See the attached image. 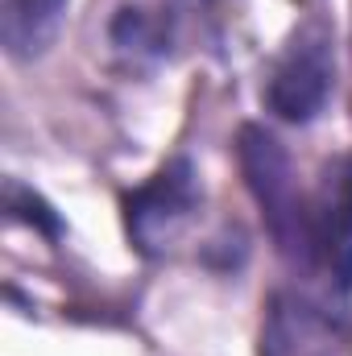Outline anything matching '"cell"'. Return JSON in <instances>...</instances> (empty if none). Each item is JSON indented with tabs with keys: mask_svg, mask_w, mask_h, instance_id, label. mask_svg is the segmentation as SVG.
<instances>
[{
	"mask_svg": "<svg viewBox=\"0 0 352 356\" xmlns=\"http://www.w3.org/2000/svg\"><path fill=\"white\" fill-rule=\"evenodd\" d=\"M237 162L249 195L257 199L265 228L278 245V253L290 266H315L311 253V199H303L298 178L290 166V154L265 124H241L237 133Z\"/></svg>",
	"mask_w": 352,
	"mask_h": 356,
	"instance_id": "cell-1",
	"label": "cell"
},
{
	"mask_svg": "<svg viewBox=\"0 0 352 356\" xmlns=\"http://www.w3.org/2000/svg\"><path fill=\"white\" fill-rule=\"evenodd\" d=\"M332 88H336L332 33L323 21H303L265 75V108L286 124H311L328 108Z\"/></svg>",
	"mask_w": 352,
	"mask_h": 356,
	"instance_id": "cell-2",
	"label": "cell"
},
{
	"mask_svg": "<svg viewBox=\"0 0 352 356\" xmlns=\"http://www.w3.org/2000/svg\"><path fill=\"white\" fill-rule=\"evenodd\" d=\"M199 203H203V191H199V175L191 158H170L150 182L125 195L129 241L145 257L170 253L182 241V232L191 228V220L199 216Z\"/></svg>",
	"mask_w": 352,
	"mask_h": 356,
	"instance_id": "cell-3",
	"label": "cell"
},
{
	"mask_svg": "<svg viewBox=\"0 0 352 356\" xmlns=\"http://www.w3.org/2000/svg\"><path fill=\"white\" fill-rule=\"evenodd\" d=\"M311 253L340 294L352 290V154L336 158L311 199Z\"/></svg>",
	"mask_w": 352,
	"mask_h": 356,
	"instance_id": "cell-4",
	"label": "cell"
},
{
	"mask_svg": "<svg viewBox=\"0 0 352 356\" xmlns=\"http://www.w3.org/2000/svg\"><path fill=\"white\" fill-rule=\"evenodd\" d=\"M344 336L328 311L298 294H278L269 302L262 353L265 356H340Z\"/></svg>",
	"mask_w": 352,
	"mask_h": 356,
	"instance_id": "cell-5",
	"label": "cell"
},
{
	"mask_svg": "<svg viewBox=\"0 0 352 356\" xmlns=\"http://www.w3.org/2000/svg\"><path fill=\"white\" fill-rule=\"evenodd\" d=\"M67 4L71 0H4L0 4V42L8 50V58H17V63L42 58L63 33Z\"/></svg>",
	"mask_w": 352,
	"mask_h": 356,
	"instance_id": "cell-6",
	"label": "cell"
},
{
	"mask_svg": "<svg viewBox=\"0 0 352 356\" xmlns=\"http://www.w3.org/2000/svg\"><path fill=\"white\" fill-rule=\"evenodd\" d=\"M4 211H8V220L29 224L33 232L50 236V241L63 236V220H58V211H54L38 191H29V186L17 182V178H4Z\"/></svg>",
	"mask_w": 352,
	"mask_h": 356,
	"instance_id": "cell-7",
	"label": "cell"
}]
</instances>
